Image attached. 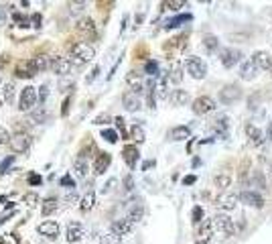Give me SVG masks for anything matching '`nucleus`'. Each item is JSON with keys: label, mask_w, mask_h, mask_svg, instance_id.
<instances>
[{"label": "nucleus", "mask_w": 272, "mask_h": 244, "mask_svg": "<svg viewBox=\"0 0 272 244\" xmlns=\"http://www.w3.org/2000/svg\"><path fill=\"white\" fill-rule=\"evenodd\" d=\"M94 57H96V51H94L92 45H87V43H75L71 47V53H69L67 59L71 61V65H85Z\"/></svg>", "instance_id": "obj_1"}, {"label": "nucleus", "mask_w": 272, "mask_h": 244, "mask_svg": "<svg viewBox=\"0 0 272 244\" xmlns=\"http://www.w3.org/2000/svg\"><path fill=\"white\" fill-rule=\"evenodd\" d=\"M39 104V98H37V88L27 86L23 88L21 96H19V110L21 112H33Z\"/></svg>", "instance_id": "obj_2"}, {"label": "nucleus", "mask_w": 272, "mask_h": 244, "mask_svg": "<svg viewBox=\"0 0 272 244\" xmlns=\"http://www.w3.org/2000/svg\"><path fill=\"white\" fill-rule=\"evenodd\" d=\"M185 69L195 79H203L207 75V63L201 57H187L185 59Z\"/></svg>", "instance_id": "obj_3"}, {"label": "nucleus", "mask_w": 272, "mask_h": 244, "mask_svg": "<svg viewBox=\"0 0 272 244\" xmlns=\"http://www.w3.org/2000/svg\"><path fill=\"white\" fill-rule=\"evenodd\" d=\"M211 224H213V230L222 232V234H226V236H232V234L236 232L234 220H232L230 216H226V214H217V216H213V218H211Z\"/></svg>", "instance_id": "obj_4"}, {"label": "nucleus", "mask_w": 272, "mask_h": 244, "mask_svg": "<svg viewBox=\"0 0 272 244\" xmlns=\"http://www.w3.org/2000/svg\"><path fill=\"white\" fill-rule=\"evenodd\" d=\"M9 144H11V149L15 153H27L31 149V144H33V136L27 134V132H17L15 136H11Z\"/></svg>", "instance_id": "obj_5"}, {"label": "nucleus", "mask_w": 272, "mask_h": 244, "mask_svg": "<svg viewBox=\"0 0 272 244\" xmlns=\"http://www.w3.org/2000/svg\"><path fill=\"white\" fill-rule=\"evenodd\" d=\"M215 100L213 98H209V96H201V98H195L193 100V112L197 114V116H205V114H209V112H213L215 110Z\"/></svg>", "instance_id": "obj_6"}, {"label": "nucleus", "mask_w": 272, "mask_h": 244, "mask_svg": "<svg viewBox=\"0 0 272 244\" xmlns=\"http://www.w3.org/2000/svg\"><path fill=\"white\" fill-rule=\"evenodd\" d=\"M242 57H244V53L240 51V49H234V47H228V49H224L222 51V65L226 67V69H232L234 65H238L240 61H242Z\"/></svg>", "instance_id": "obj_7"}, {"label": "nucleus", "mask_w": 272, "mask_h": 244, "mask_svg": "<svg viewBox=\"0 0 272 244\" xmlns=\"http://www.w3.org/2000/svg\"><path fill=\"white\" fill-rule=\"evenodd\" d=\"M238 202H242V204H246V206H250V208H256V210H260V208L264 206V198H262L260 193L252 191V189H244V191L238 195Z\"/></svg>", "instance_id": "obj_8"}, {"label": "nucleus", "mask_w": 272, "mask_h": 244, "mask_svg": "<svg viewBox=\"0 0 272 244\" xmlns=\"http://www.w3.org/2000/svg\"><path fill=\"white\" fill-rule=\"evenodd\" d=\"M49 69L53 73H57V75H67L71 71V61L63 55H55V57H51V63H49Z\"/></svg>", "instance_id": "obj_9"}, {"label": "nucleus", "mask_w": 272, "mask_h": 244, "mask_svg": "<svg viewBox=\"0 0 272 244\" xmlns=\"http://www.w3.org/2000/svg\"><path fill=\"white\" fill-rule=\"evenodd\" d=\"M242 98V88L238 84H228L222 92H220V100L224 104H234L236 100H240Z\"/></svg>", "instance_id": "obj_10"}, {"label": "nucleus", "mask_w": 272, "mask_h": 244, "mask_svg": "<svg viewBox=\"0 0 272 244\" xmlns=\"http://www.w3.org/2000/svg\"><path fill=\"white\" fill-rule=\"evenodd\" d=\"M213 236H215V230H213L211 220H203L199 230H197V234H195V242L197 244H207V242H211Z\"/></svg>", "instance_id": "obj_11"}, {"label": "nucleus", "mask_w": 272, "mask_h": 244, "mask_svg": "<svg viewBox=\"0 0 272 244\" xmlns=\"http://www.w3.org/2000/svg\"><path fill=\"white\" fill-rule=\"evenodd\" d=\"M215 206L224 210V212H232L238 208V195L234 193H222V195H217V200H215Z\"/></svg>", "instance_id": "obj_12"}, {"label": "nucleus", "mask_w": 272, "mask_h": 244, "mask_svg": "<svg viewBox=\"0 0 272 244\" xmlns=\"http://www.w3.org/2000/svg\"><path fill=\"white\" fill-rule=\"evenodd\" d=\"M37 230H39L41 236H47V238H51V240H55V238L59 236V224H57L55 220H45V222H41V224L37 226Z\"/></svg>", "instance_id": "obj_13"}, {"label": "nucleus", "mask_w": 272, "mask_h": 244, "mask_svg": "<svg viewBox=\"0 0 272 244\" xmlns=\"http://www.w3.org/2000/svg\"><path fill=\"white\" fill-rule=\"evenodd\" d=\"M122 159H124V163H126L130 169L136 167V163H138V159H140V153H138V149H136V144H126V146H124V149H122Z\"/></svg>", "instance_id": "obj_14"}, {"label": "nucleus", "mask_w": 272, "mask_h": 244, "mask_svg": "<svg viewBox=\"0 0 272 244\" xmlns=\"http://www.w3.org/2000/svg\"><path fill=\"white\" fill-rule=\"evenodd\" d=\"M112 163V155L110 153H98L96 161H94V173L96 175H104L108 171V167H110Z\"/></svg>", "instance_id": "obj_15"}, {"label": "nucleus", "mask_w": 272, "mask_h": 244, "mask_svg": "<svg viewBox=\"0 0 272 244\" xmlns=\"http://www.w3.org/2000/svg\"><path fill=\"white\" fill-rule=\"evenodd\" d=\"M132 228H134V224H132L130 220L122 218V220H116V222H112V226H110V232L122 238V236L130 234V232H132Z\"/></svg>", "instance_id": "obj_16"}, {"label": "nucleus", "mask_w": 272, "mask_h": 244, "mask_svg": "<svg viewBox=\"0 0 272 244\" xmlns=\"http://www.w3.org/2000/svg\"><path fill=\"white\" fill-rule=\"evenodd\" d=\"M122 104H124V108H126L128 112H136V110L142 108L140 96H136V94H132V92H126V94L122 96Z\"/></svg>", "instance_id": "obj_17"}, {"label": "nucleus", "mask_w": 272, "mask_h": 244, "mask_svg": "<svg viewBox=\"0 0 272 244\" xmlns=\"http://www.w3.org/2000/svg\"><path fill=\"white\" fill-rule=\"evenodd\" d=\"M29 63H31L33 73L37 75V73H41V71H47V69H49L51 59H49V55H35V57H31V59H29Z\"/></svg>", "instance_id": "obj_18"}, {"label": "nucleus", "mask_w": 272, "mask_h": 244, "mask_svg": "<svg viewBox=\"0 0 272 244\" xmlns=\"http://www.w3.org/2000/svg\"><path fill=\"white\" fill-rule=\"evenodd\" d=\"M246 134H248V138H250V142L254 144V146H262L264 144V134H262V130L256 126V124H252V122H248L246 124Z\"/></svg>", "instance_id": "obj_19"}, {"label": "nucleus", "mask_w": 272, "mask_h": 244, "mask_svg": "<svg viewBox=\"0 0 272 244\" xmlns=\"http://www.w3.org/2000/svg\"><path fill=\"white\" fill-rule=\"evenodd\" d=\"M83 234H85V228H83L79 222H69L67 234H65L67 242H79V240L83 238Z\"/></svg>", "instance_id": "obj_20"}, {"label": "nucleus", "mask_w": 272, "mask_h": 244, "mask_svg": "<svg viewBox=\"0 0 272 244\" xmlns=\"http://www.w3.org/2000/svg\"><path fill=\"white\" fill-rule=\"evenodd\" d=\"M252 63L256 65V69H270L272 67V57L266 51H256L252 57Z\"/></svg>", "instance_id": "obj_21"}, {"label": "nucleus", "mask_w": 272, "mask_h": 244, "mask_svg": "<svg viewBox=\"0 0 272 244\" xmlns=\"http://www.w3.org/2000/svg\"><path fill=\"white\" fill-rule=\"evenodd\" d=\"M169 100H171V104L173 106H185V104H189V92L187 90H173V94L169 96Z\"/></svg>", "instance_id": "obj_22"}, {"label": "nucleus", "mask_w": 272, "mask_h": 244, "mask_svg": "<svg viewBox=\"0 0 272 244\" xmlns=\"http://www.w3.org/2000/svg\"><path fill=\"white\" fill-rule=\"evenodd\" d=\"M167 77H169V82H173V84H181L183 82V63H179V61H173V65H171V69L167 71Z\"/></svg>", "instance_id": "obj_23"}, {"label": "nucleus", "mask_w": 272, "mask_h": 244, "mask_svg": "<svg viewBox=\"0 0 272 244\" xmlns=\"http://www.w3.org/2000/svg\"><path fill=\"white\" fill-rule=\"evenodd\" d=\"M15 75H17V77H23V79H31V77H35V73H33V69H31L29 59H23V61H19V63H17V71H15Z\"/></svg>", "instance_id": "obj_24"}, {"label": "nucleus", "mask_w": 272, "mask_h": 244, "mask_svg": "<svg viewBox=\"0 0 272 244\" xmlns=\"http://www.w3.org/2000/svg\"><path fill=\"white\" fill-rule=\"evenodd\" d=\"M256 65L252 63V59H246L244 63H242V67H240V77L242 79H254L256 77Z\"/></svg>", "instance_id": "obj_25"}, {"label": "nucleus", "mask_w": 272, "mask_h": 244, "mask_svg": "<svg viewBox=\"0 0 272 244\" xmlns=\"http://www.w3.org/2000/svg\"><path fill=\"white\" fill-rule=\"evenodd\" d=\"M47 118H49V112H47L43 106H37V108L31 112L29 122H31V124H43V122H47Z\"/></svg>", "instance_id": "obj_26"}, {"label": "nucleus", "mask_w": 272, "mask_h": 244, "mask_svg": "<svg viewBox=\"0 0 272 244\" xmlns=\"http://www.w3.org/2000/svg\"><path fill=\"white\" fill-rule=\"evenodd\" d=\"M77 31H79L81 35L94 37V35H96V23H94L92 19H81V21L77 23Z\"/></svg>", "instance_id": "obj_27"}, {"label": "nucleus", "mask_w": 272, "mask_h": 244, "mask_svg": "<svg viewBox=\"0 0 272 244\" xmlns=\"http://www.w3.org/2000/svg\"><path fill=\"white\" fill-rule=\"evenodd\" d=\"M171 140H189L191 138V130L187 126H175L171 132H169Z\"/></svg>", "instance_id": "obj_28"}, {"label": "nucleus", "mask_w": 272, "mask_h": 244, "mask_svg": "<svg viewBox=\"0 0 272 244\" xmlns=\"http://www.w3.org/2000/svg\"><path fill=\"white\" fill-rule=\"evenodd\" d=\"M59 208V200L57 198H47L45 202H43V208H41V214L47 218V216H51L53 212H55Z\"/></svg>", "instance_id": "obj_29"}, {"label": "nucleus", "mask_w": 272, "mask_h": 244, "mask_svg": "<svg viewBox=\"0 0 272 244\" xmlns=\"http://www.w3.org/2000/svg\"><path fill=\"white\" fill-rule=\"evenodd\" d=\"M94 204H96V193H94V191H87L83 198H81L79 210H81V212H89V210L94 208Z\"/></svg>", "instance_id": "obj_30"}, {"label": "nucleus", "mask_w": 272, "mask_h": 244, "mask_svg": "<svg viewBox=\"0 0 272 244\" xmlns=\"http://www.w3.org/2000/svg\"><path fill=\"white\" fill-rule=\"evenodd\" d=\"M191 19H193L191 15H179V17H175V19H169V21H167V25H165V29H175V27H181V25L189 23Z\"/></svg>", "instance_id": "obj_31"}, {"label": "nucleus", "mask_w": 272, "mask_h": 244, "mask_svg": "<svg viewBox=\"0 0 272 244\" xmlns=\"http://www.w3.org/2000/svg\"><path fill=\"white\" fill-rule=\"evenodd\" d=\"M73 169H75V173L83 179V177H87V161H85V157H77L75 159V163H73Z\"/></svg>", "instance_id": "obj_32"}, {"label": "nucleus", "mask_w": 272, "mask_h": 244, "mask_svg": "<svg viewBox=\"0 0 272 244\" xmlns=\"http://www.w3.org/2000/svg\"><path fill=\"white\" fill-rule=\"evenodd\" d=\"M130 138L136 142V144H140V142H144V128L140 126V124H132V128H130Z\"/></svg>", "instance_id": "obj_33"}, {"label": "nucleus", "mask_w": 272, "mask_h": 244, "mask_svg": "<svg viewBox=\"0 0 272 244\" xmlns=\"http://www.w3.org/2000/svg\"><path fill=\"white\" fill-rule=\"evenodd\" d=\"M203 45H205V49L207 51H217V47H220V39H217L215 35H207L205 39H203Z\"/></svg>", "instance_id": "obj_34"}, {"label": "nucleus", "mask_w": 272, "mask_h": 244, "mask_svg": "<svg viewBox=\"0 0 272 244\" xmlns=\"http://www.w3.org/2000/svg\"><path fill=\"white\" fill-rule=\"evenodd\" d=\"M144 73H146L148 77H152V79H154V77L160 73V69H158V63H156L154 59H148V61H146V65H144Z\"/></svg>", "instance_id": "obj_35"}, {"label": "nucleus", "mask_w": 272, "mask_h": 244, "mask_svg": "<svg viewBox=\"0 0 272 244\" xmlns=\"http://www.w3.org/2000/svg\"><path fill=\"white\" fill-rule=\"evenodd\" d=\"M13 21L19 25V27H23V29H27V27H31V17H27V15H21V13H15L13 15Z\"/></svg>", "instance_id": "obj_36"}, {"label": "nucleus", "mask_w": 272, "mask_h": 244, "mask_svg": "<svg viewBox=\"0 0 272 244\" xmlns=\"http://www.w3.org/2000/svg\"><path fill=\"white\" fill-rule=\"evenodd\" d=\"M100 244H122V238H120V236H116V234H112V232H108V234H104V236H102Z\"/></svg>", "instance_id": "obj_37"}, {"label": "nucleus", "mask_w": 272, "mask_h": 244, "mask_svg": "<svg viewBox=\"0 0 272 244\" xmlns=\"http://www.w3.org/2000/svg\"><path fill=\"white\" fill-rule=\"evenodd\" d=\"M142 216H144V210H142V206H138V208H134V210L126 216V220H130L132 224H136V222H140V220H142Z\"/></svg>", "instance_id": "obj_38"}, {"label": "nucleus", "mask_w": 272, "mask_h": 244, "mask_svg": "<svg viewBox=\"0 0 272 244\" xmlns=\"http://www.w3.org/2000/svg\"><path fill=\"white\" fill-rule=\"evenodd\" d=\"M102 138L114 144V142L118 140V132H116V130H112V128H104V130H102Z\"/></svg>", "instance_id": "obj_39"}, {"label": "nucleus", "mask_w": 272, "mask_h": 244, "mask_svg": "<svg viewBox=\"0 0 272 244\" xmlns=\"http://www.w3.org/2000/svg\"><path fill=\"white\" fill-rule=\"evenodd\" d=\"M15 161H17V155H9L7 159H3V163H0V175H5V173L9 171V167H11Z\"/></svg>", "instance_id": "obj_40"}, {"label": "nucleus", "mask_w": 272, "mask_h": 244, "mask_svg": "<svg viewBox=\"0 0 272 244\" xmlns=\"http://www.w3.org/2000/svg\"><path fill=\"white\" fill-rule=\"evenodd\" d=\"M3 96H5V102H13L15 100V84H7L3 90Z\"/></svg>", "instance_id": "obj_41"}, {"label": "nucleus", "mask_w": 272, "mask_h": 244, "mask_svg": "<svg viewBox=\"0 0 272 244\" xmlns=\"http://www.w3.org/2000/svg\"><path fill=\"white\" fill-rule=\"evenodd\" d=\"M191 220H193V224H201V222H203V208H201V206H195V208H193Z\"/></svg>", "instance_id": "obj_42"}, {"label": "nucleus", "mask_w": 272, "mask_h": 244, "mask_svg": "<svg viewBox=\"0 0 272 244\" xmlns=\"http://www.w3.org/2000/svg\"><path fill=\"white\" fill-rule=\"evenodd\" d=\"M47 96H49V86H47V84H43V86L39 88V94H37L39 104H45V102H47Z\"/></svg>", "instance_id": "obj_43"}, {"label": "nucleus", "mask_w": 272, "mask_h": 244, "mask_svg": "<svg viewBox=\"0 0 272 244\" xmlns=\"http://www.w3.org/2000/svg\"><path fill=\"white\" fill-rule=\"evenodd\" d=\"M25 204H27V206H37V204H39V195H37L35 191L27 193V195H25Z\"/></svg>", "instance_id": "obj_44"}, {"label": "nucleus", "mask_w": 272, "mask_h": 244, "mask_svg": "<svg viewBox=\"0 0 272 244\" xmlns=\"http://www.w3.org/2000/svg\"><path fill=\"white\" fill-rule=\"evenodd\" d=\"M215 128L217 130H226L228 128V116H220L215 120Z\"/></svg>", "instance_id": "obj_45"}, {"label": "nucleus", "mask_w": 272, "mask_h": 244, "mask_svg": "<svg viewBox=\"0 0 272 244\" xmlns=\"http://www.w3.org/2000/svg\"><path fill=\"white\" fill-rule=\"evenodd\" d=\"M9 140H11L9 130H7L5 126H0V144H9Z\"/></svg>", "instance_id": "obj_46"}, {"label": "nucleus", "mask_w": 272, "mask_h": 244, "mask_svg": "<svg viewBox=\"0 0 272 244\" xmlns=\"http://www.w3.org/2000/svg\"><path fill=\"white\" fill-rule=\"evenodd\" d=\"M59 183H61V185H63V187H71V189H73V187H75V181H73V179H71V177H69V175H63V177H61V179H59Z\"/></svg>", "instance_id": "obj_47"}, {"label": "nucleus", "mask_w": 272, "mask_h": 244, "mask_svg": "<svg viewBox=\"0 0 272 244\" xmlns=\"http://www.w3.org/2000/svg\"><path fill=\"white\" fill-rule=\"evenodd\" d=\"M112 120V116L110 114H100V116H96V124H108V122H110Z\"/></svg>", "instance_id": "obj_48"}, {"label": "nucleus", "mask_w": 272, "mask_h": 244, "mask_svg": "<svg viewBox=\"0 0 272 244\" xmlns=\"http://www.w3.org/2000/svg\"><path fill=\"white\" fill-rule=\"evenodd\" d=\"M27 179H29V183H31V185H41V183H43V177H41V175H37V173H31Z\"/></svg>", "instance_id": "obj_49"}, {"label": "nucleus", "mask_w": 272, "mask_h": 244, "mask_svg": "<svg viewBox=\"0 0 272 244\" xmlns=\"http://www.w3.org/2000/svg\"><path fill=\"white\" fill-rule=\"evenodd\" d=\"M162 7H167V9H171V11H179V9L185 7V3H183V0H179V3H165Z\"/></svg>", "instance_id": "obj_50"}, {"label": "nucleus", "mask_w": 272, "mask_h": 244, "mask_svg": "<svg viewBox=\"0 0 272 244\" xmlns=\"http://www.w3.org/2000/svg\"><path fill=\"white\" fill-rule=\"evenodd\" d=\"M31 27L41 29V15H39V13H37V15H33V19H31Z\"/></svg>", "instance_id": "obj_51"}, {"label": "nucleus", "mask_w": 272, "mask_h": 244, "mask_svg": "<svg viewBox=\"0 0 272 244\" xmlns=\"http://www.w3.org/2000/svg\"><path fill=\"white\" fill-rule=\"evenodd\" d=\"M132 187H134V181H132V175H126V177H124V189H126V191H130Z\"/></svg>", "instance_id": "obj_52"}, {"label": "nucleus", "mask_w": 272, "mask_h": 244, "mask_svg": "<svg viewBox=\"0 0 272 244\" xmlns=\"http://www.w3.org/2000/svg\"><path fill=\"white\" fill-rule=\"evenodd\" d=\"M98 73H100V65H96V67L92 69V73L87 75V84H92V82H94V79L98 77Z\"/></svg>", "instance_id": "obj_53"}, {"label": "nucleus", "mask_w": 272, "mask_h": 244, "mask_svg": "<svg viewBox=\"0 0 272 244\" xmlns=\"http://www.w3.org/2000/svg\"><path fill=\"white\" fill-rule=\"evenodd\" d=\"M67 112H69V98H65L63 108H61V114H63V116H67Z\"/></svg>", "instance_id": "obj_54"}, {"label": "nucleus", "mask_w": 272, "mask_h": 244, "mask_svg": "<svg viewBox=\"0 0 272 244\" xmlns=\"http://www.w3.org/2000/svg\"><path fill=\"white\" fill-rule=\"evenodd\" d=\"M114 122H116V126L120 128V132H124V118L118 116V118H114Z\"/></svg>", "instance_id": "obj_55"}, {"label": "nucleus", "mask_w": 272, "mask_h": 244, "mask_svg": "<svg viewBox=\"0 0 272 244\" xmlns=\"http://www.w3.org/2000/svg\"><path fill=\"white\" fill-rule=\"evenodd\" d=\"M215 183H217V185H222V187H226V185L230 183V179H228V177H220V179H215Z\"/></svg>", "instance_id": "obj_56"}, {"label": "nucleus", "mask_w": 272, "mask_h": 244, "mask_svg": "<svg viewBox=\"0 0 272 244\" xmlns=\"http://www.w3.org/2000/svg\"><path fill=\"white\" fill-rule=\"evenodd\" d=\"M69 7H71V11H79V9H83V7H85V3H71Z\"/></svg>", "instance_id": "obj_57"}, {"label": "nucleus", "mask_w": 272, "mask_h": 244, "mask_svg": "<svg viewBox=\"0 0 272 244\" xmlns=\"http://www.w3.org/2000/svg\"><path fill=\"white\" fill-rule=\"evenodd\" d=\"M114 183H116V179H110V181H108V183H106V187H104V193H108V191H110Z\"/></svg>", "instance_id": "obj_58"}, {"label": "nucleus", "mask_w": 272, "mask_h": 244, "mask_svg": "<svg viewBox=\"0 0 272 244\" xmlns=\"http://www.w3.org/2000/svg\"><path fill=\"white\" fill-rule=\"evenodd\" d=\"M183 183H185V185H193V183H195V175H189V177H185V179H183Z\"/></svg>", "instance_id": "obj_59"}, {"label": "nucleus", "mask_w": 272, "mask_h": 244, "mask_svg": "<svg viewBox=\"0 0 272 244\" xmlns=\"http://www.w3.org/2000/svg\"><path fill=\"white\" fill-rule=\"evenodd\" d=\"M266 175H268V177L272 179V159H270V161L266 163Z\"/></svg>", "instance_id": "obj_60"}, {"label": "nucleus", "mask_w": 272, "mask_h": 244, "mask_svg": "<svg viewBox=\"0 0 272 244\" xmlns=\"http://www.w3.org/2000/svg\"><path fill=\"white\" fill-rule=\"evenodd\" d=\"M150 167H154V161H146V163L142 165V171H146V169H150Z\"/></svg>", "instance_id": "obj_61"}, {"label": "nucleus", "mask_w": 272, "mask_h": 244, "mask_svg": "<svg viewBox=\"0 0 272 244\" xmlns=\"http://www.w3.org/2000/svg\"><path fill=\"white\" fill-rule=\"evenodd\" d=\"M266 134H268V138H270V142H272V122L266 126Z\"/></svg>", "instance_id": "obj_62"}, {"label": "nucleus", "mask_w": 272, "mask_h": 244, "mask_svg": "<svg viewBox=\"0 0 272 244\" xmlns=\"http://www.w3.org/2000/svg\"><path fill=\"white\" fill-rule=\"evenodd\" d=\"M268 71H270V73H272V67H270V69H268Z\"/></svg>", "instance_id": "obj_63"}, {"label": "nucleus", "mask_w": 272, "mask_h": 244, "mask_svg": "<svg viewBox=\"0 0 272 244\" xmlns=\"http://www.w3.org/2000/svg\"><path fill=\"white\" fill-rule=\"evenodd\" d=\"M0 106H3V102H0Z\"/></svg>", "instance_id": "obj_64"}]
</instances>
